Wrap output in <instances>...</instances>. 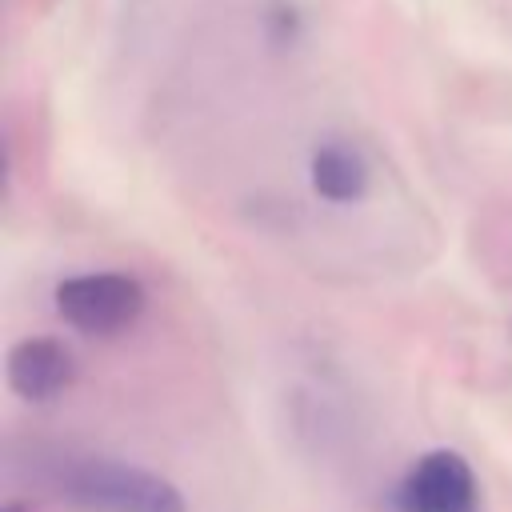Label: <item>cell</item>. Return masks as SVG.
Masks as SVG:
<instances>
[{
  "label": "cell",
  "mask_w": 512,
  "mask_h": 512,
  "mask_svg": "<svg viewBox=\"0 0 512 512\" xmlns=\"http://www.w3.org/2000/svg\"><path fill=\"white\" fill-rule=\"evenodd\" d=\"M52 484L84 512H188V500L168 476L108 456L64 460Z\"/></svg>",
  "instance_id": "obj_1"
},
{
  "label": "cell",
  "mask_w": 512,
  "mask_h": 512,
  "mask_svg": "<svg viewBox=\"0 0 512 512\" xmlns=\"http://www.w3.org/2000/svg\"><path fill=\"white\" fill-rule=\"evenodd\" d=\"M396 512H480L472 464L452 448L424 452L392 492Z\"/></svg>",
  "instance_id": "obj_3"
},
{
  "label": "cell",
  "mask_w": 512,
  "mask_h": 512,
  "mask_svg": "<svg viewBox=\"0 0 512 512\" xmlns=\"http://www.w3.org/2000/svg\"><path fill=\"white\" fill-rule=\"evenodd\" d=\"M4 512H24V504H4Z\"/></svg>",
  "instance_id": "obj_6"
},
{
  "label": "cell",
  "mask_w": 512,
  "mask_h": 512,
  "mask_svg": "<svg viewBox=\"0 0 512 512\" xmlns=\"http://www.w3.org/2000/svg\"><path fill=\"white\" fill-rule=\"evenodd\" d=\"M56 312L68 328L92 340L128 332L144 316V284L128 272H80L56 284Z\"/></svg>",
  "instance_id": "obj_2"
},
{
  "label": "cell",
  "mask_w": 512,
  "mask_h": 512,
  "mask_svg": "<svg viewBox=\"0 0 512 512\" xmlns=\"http://www.w3.org/2000/svg\"><path fill=\"white\" fill-rule=\"evenodd\" d=\"M308 180L312 192L328 204H356L372 188V168L348 140H324L308 156Z\"/></svg>",
  "instance_id": "obj_5"
},
{
  "label": "cell",
  "mask_w": 512,
  "mask_h": 512,
  "mask_svg": "<svg viewBox=\"0 0 512 512\" xmlns=\"http://www.w3.org/2000/svg\"><path fill=\"white\" fill-rule=\"evenodd\" d=\"M76 380V356L56 336H28L8 352V384L28 404H48L64 396Z\"/></svg>",
  "instance_id": "obj_4"
}]
</instances>
